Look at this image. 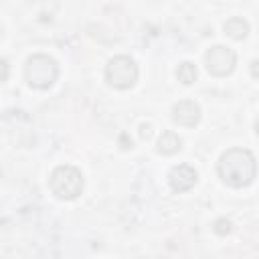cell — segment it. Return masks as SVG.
I'll return each instance as SVG.
<instances>
[{
	"label": "cell",
	"instance_id": "6da1fadb",
	"mask_svg": "<svg viewBox=\"0 0 259 259\" xmlns=\"http://www.w3.org/2000/svg\"><path fill=\"white\" fill-rule=\"evenodd\" d=\"M219 178L231 188H245L257 178V160L247 148H229L217 162Z\"/></svg>",
	"mask_w": 259,
	"mask_h": 259
},
{
	"label": "cell",
	"instance_id": "7a4b0ae2",
	"mask_svg": "<svg viewBox=\"0 0 259 259\" xmlns=\"http://www.w3.org/2000/svg\"><path fill=\"white\" fill-rule=\"evenodd\" d=\"M57 77H59V65L51 55L36 53V55H30L26 59L24 81L28 83V87L45 91L57 81Z\"/></svg>",
	"mask_w": 259,
	"mask_h": 259
},
{
	"label": "cell",
	"instance_id": "3957f363",
	"mask_svg": "<svg viewBox=\"0 0 259 259\" xmlns=\"http://www.w3.org/2000/svg\"><path fill=\"white\" fill-rule=\"evenodd\" d=\"M83 186H85V180L81 170L71 164L57 166L49 176V188L61 200H75L83 192Z\"/></svg>",
	"mask_w": 259,
	"mask_h": 259
},
{
	"label": "cell",
	"instance_id": "277c9868",
	"mask_svg": "<svg viewBox=\"0 0 259 259\" xmlns=\"http://www.w3.org/2000/svg\"><path fill=\"white\" fill-rule=\"evenodd\" d=\"M140 69L130 55H115L105 65V83L113 89L127 91L138 83Z\"/></svg>",
	"mask_w": 259,
	"mask_h": 259
},
{
	"label": "cell",
	"instance_id": "5b68a950",
	"mask_svg": "<svg viewBox=\"0 0 259 259\" xmlns=\"http://www.w3.org/2000/svg\"><path fill=\"white\" fill-rule=\"evenodd\" d=\"M204 65L212 77H229L237 67V53L225 45H214L204 53Z\"/></svg>",
	"mask_w": 259,
	"mask_h": 259
},
{
	"label": "cell",
	"instance_id": "8992f818",
	"mask_svg": "<svg viewBox=\"0 0 259 259\" xmlns=\"http://www.w3.org/2000/svg\"><path fill=\"white\" fill-rule=\"evenodd\" d=\"M200 105L192 99H180L172 105V119L182 127H194L200 121Z\"/></svg>",
	"mask_w": 259,
	"mask_h": 259
},
{
	"label": "cell",
	"instance_id": "52a82bcc",
	"mask_svg": "<svg viewBox=\"0 0 259 259\" xmlns=\"http://www.w3.org/2000/svg\"><path fill=\"white\" fill-rule=\"evenodd\" d=\"M196 180H198V174L188 164H178L168 174V184H170V188L174 192H186V190H190L196 184Z\"/></svg>",
	"mask_w": 259,
	"mask_h": 259
},
{
	"label": "cell",
	"instance_id": "ba28073f",
	"mask_svg": "<svg viewBox=\"0 0 259 259\" xmlns=\"http://www.w3.org/2000/svg\"><path fill=\"white\" fill-rule=\"evenodd\" d=\"M180 150H182V138L172 130L162 132V136L158 140V146H156V152L162 154V156H174Z\"/></svg>",
	"mask_w": 259,
	"mask_h": 259
},
{
	"label": "cell",
	"instance_id": "9c48e42d",
	"mask_svg": "<svg viewBox=\"0 0 259 259\" xmlns=\"http://www.w3.org/2000/svg\"><path fill=\"white\" fill-rule=\"evenodd\" d=\"M223 30L229 38L233 40H245L247 34H249V22L243 18V16H231L225 24H223Z\"/></svg>",
	"mask_w": 259,
	"mask_h": 259
},
{
	"label": "cell",
	"instance_id": "30bf717a",
	"mask_svg": "<svg viewBox=\"0 0 259 259\" xmlns=\"http://www.w3.org/2000/svg\"><path fill=\"white\" fill-rule=\"evenodd\" d=\"M196 77H198V69H196L194 63L182 61V63L178 65V69H176V79H178L182 85H192V83L196 81Z\"/></svg>",
	"mask_w": 259,
	"mask_h": 259
},
{
	"label": "cell",
	"instance_id": "8fae6325",
	"mask_svg": "<svg viewBox=\"0 0 259 259\" xmlns=\"http://www.w3.org/2000/svg\"><path fill=\"white\" fill-rule=\"evenodd\" d=\"M214 233L217 235H229L231 233V221H227V219H217L214 221Z\"/></svg>",
	"mask_w": 259,
	"mask_h": 259
},
{
	"label": "cell",
	"instance_id": "7c38bea8",
	"mask_svg": "<svg viewBox=\"0 0 259 259\" xmlns=\"http://www.w3.org/2000/svg\"><path fill=\"white\" fill-rule=\"evenodd\" d=\"M249 71H251V77H255V79H259V59H255V61L251 63V67H249Z\"/></svg>",
	"mask_w": 259,
	"mask_h": 259
},
{
	"label": "cell",
	"instance_id": "4fadbf2b",
	"mask_svg": "<svg viewBox=\"0 0 259 259\" xmlns=\"http://www.w3.org/2000/svg\"><path fill=\"white\" fill-rule=\"evenodd\" d=\"M140 130H142V132H140V134H142V138H146V140H148V138L152 136V125H142Z\"/></svg>",
	"mask_w": 259,
	"mask_h": 259
},
{
	"label": "cell",
	"instance_id": "5bb4252c",
	"mask_svg": "<svg viewBox=\"0 0 259 259\" xmlns=\"http://www.w3.org/2000/svg\"><path fill=\"white\" fill-rule=\"evenodd\" d=\"M2 67H4V81H6V77H8V63L2 61Z\"/></svg>",
	"mask_w": 259,
	"mask_h": 259
},
{
	"label": "cell",
	"instance_id": "9a60e30c",
	"mask_svg": "<svg viewBox=\"0 0 259 259\" xmlns=\"http://www.w3.org/2000/svg\"><path fill=\"white\" fill-rule=\"evenodd\" d=\"M255 132H257V136H259V115H257V119H255Z\"/></svg>",
	"mask_w": 259,
	"mask_h": 259
}]
</instances>
